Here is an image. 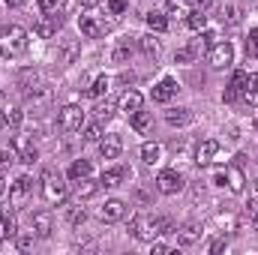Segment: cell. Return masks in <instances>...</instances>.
Wrapping results in <instances>:
<instances>
[{
    "label": "cell",
    "mask_w": 258,
    "mask_h": 255,
    "mask_svg": "<svg viewBox=\"0 0 258 255\" xmlns=\"http://www.w3.org/2000/svg\"><path fill=\"white\" fill-rule=\"evenodd\" d=\"M141 102H144V99H141V93H138V90H126V93L120 96L117 108H120V111H126V114H132V111H138V108H141Z\"/></svg>",
    "instance_id": "cb8c5ba5"
},
{
    "label": "cell",
    "mask_w": 258,
    "mask_h": 255,
    "mask_svg": "<svg viewBox=\"0 0 258 255\" xmlns=\"http://www.w3.org/2000/svg\"><path fill=\"white\" fill-rule=\"evenodd\" d=\"M30 189H33V180L30 177H18L15 183H9V207L12 210H21L30 198Z\"/></svg>",
    "instance_id": "52a82bcc"
},
{
    "label": "cell",
    "mask_w": 258,
    "mask_h": 255,
    "mask_svg": "<svg viewBox=\"0 0 258 255\" xmlns=\"http://www.w3.org/2000/svg\"><path fill=\"white\" fill-rule=\"evenodd\" d=\"M108 9H111V15H120L126 9V0H108Z\"/></svg>",
    "instance_id": "7dc6e473"
},
{
    "label": "cell",
    "mask_w": 258,
    "mask_h": 255,
    "mask_svg": "<svg viewBox=\"0 0 258 255\" xmlns=\"http://www.w3.org/2000/svg\"><path fill=\"white\" fill-rule=\"evenodd\" d=\"M66 6V0H39V9L45 12V15H60Z\"/></svg>",
    "instance_id": "8d00e7d4"
},
{
    "label": "cell",
    "mask_w": 258,
    "mask_h": 255,
    "mask_svg": "<svg viewBox=\"0 0 258 255\" xmlns=\"http://www.w3.org/2000/svg\"><path fill=\"white\" fill-rule=\"evenodd\" d=\"M84 219H87V210L81 207V201H72V204H66V222H69L72 228H78Z\"/></svg>",
    "instance_id": "4316f807"
},
{
    "label": "cell",
    "mask_w": 258,
    "mask_h": 255,
    "mask_svg": "<svg viewBox=\"0 0 258 255\" xmlns=\"http://www.w3.org/2000/svg\"><path fill=\"white\" fill-rule=\"evenodd\" d=\"M144 21H147V27H150L153 33H162V30H168V15H165V12H156V9H150V12L144 15Z\"/></svg>",
    "instance_id": "d4e9b609"
},
{
    "label": "cell",
    "mask_w": 258,
    "mask_h": 255,
    "mask_svg": "<svg viewBox=\"0 0 258 255\" xmlns=\"http://www.w3.org/2000/svg\"><path fill=\"white\" fill-rule=\"evenodd\" d=\"M216 153H219V141H213V138H204V141H198V147H195V162L204 168V165H213L216 162Z\"/></svg>",
    "instance_id": "30bf717a"
},
{
    "label": "cell",
    "mask_w": 258,
    "mask_h": 255,
    "mask_svg": "<svg viewBox=\"0 0 258 255\" xmlns=\"http://www.w3.org/2000/svg\"><path fill=\"white\" fill-rule=\"evenodd\" d=\"M99 138H102V123L96 120V123H90V126L84 129V141H96L99 144Z\"/></svg>",
    "instance_id": "ab89813d"
},
{
    "label": "cell",
    "mask_w": 258,
    "mask_h": 255,
    "mask_svg": "<svg viewBox=\"0 0 258 255\" xmlns=\"http://www.w3.org/2000/svg\"><path fill=\"white\" fill-rule=\"evenodd\" d=\"M18 234V225H15V216L9 210H0V240H12Z\"/></svg>",
    "instance_id": "44dd1931"
},
{
    "label": "cell",
    "mask_w": 258,
    "mask_h": 255,
    "mask_svg": "<svg viewBox=\"0 0 258 255\" xmlns=\"http://www.w3.org/2000/svg\"><path fill=\"white\" fill-rule=\"evenodd\" d=\"M15 243L21 252H30L36 246V231H24V234H15Z\"/></svg>",
    "instance_id": "e575fe53"
},
{
    "label": "cell",
    "mask_w": 258,
    "mask_h": 255,
    "mask_svg": "<svg viewBox=\"0 0 258 255\" xmlns=\"http://www.w3.org/2000/svg\"><path fill=\"white\" fill-rule=\"evenodd\" d=\"M195 6H198V9H207V6H210V0H192Z\"/></svg>",
    "instance_id": "f907efd6"
},
{
    "label": "cell",
    "mask_w": 258,
    "mask_h": 255,
    "mask_svg": "<svg viewBox=\"0 0 258 255\" xmlns=\"http://www.w3.org/2000/svg\"><path fill=\"white\" fill-rule=\"evenodd\" d=\"M177 90H180V84H177L171 75H165L162 81L153 84V99H156V102H171V99L177 96Z\"/></svg>",
    "instance_id": "4fadbf2b"
},
{
    "label": "cell",
    "mask_w": 258,
    "mask_h": 255,
    "mask_svg": "<svg viewBox=\"0 0 258 255\" xmlns=\"http://www.w3.org/2000/svg\"><path fill=\"white\" fill-rule=\"evenodd\" d=\"M0 243H3V240H0Z\"/></svg>",
    "instance_id": "9f6ffc18"
},
{
    "label": "cell",
    "mask_w": 258,
    "mask_h": 255,
    "mask_svg": "<svg viewBox=\"0 0 258 255\" xmlns=\"http://www.w3.org/2000/svg\"><path fill=\"white\" fill-rule=\"evenodd\" d=\"M246 51H249V57H258V27L249 30V39H246Z\"/></svg>",
    "instance_id": "60d3db41"
},
{
    "label": "cell",
    "mask_w": 258,
    "mask_h": 255,
    "mask_svg": "<svg viewBox=\"0 0 258 255\" xmlns=\"http://www.w3.org/2000/svg\"><path fill=\"white\" fill-rule=\"evenodd\" d=\"M99 189V183L93 180V177H84V180H78V186H75V195H78V201L81 198H90L93 192Z\"/></svg>",
    "instance_id": "d6a6232c"
},
{
    "label": "cell",
    "mask_w": 258,
    "mask_h": 255,
    "mask_svg": "<svg viewBox=\"0 0 258 255\" xmlns=\"http://www.w3.org/2000/svg\"><path fill=\"white\" fill-rule=\"evenodd\" d=\"M129 231H132L135 240L150 243V240H156L159 234L171 231V219H165V216H150V213H138V216H132Z\"/></svg>",
    "instance_id": "6da1fadb"
},
{
    "label": "cell",
    "mask_w": 258,
    "mask_h": 255,
    "mask_svg": "<svg viewBox=\"0 0 258 255\" xmlns=\"http://www.w3.org/2000/svg\"><path fill=\"white\" fill-rule=\"evenodd\" d=\"M12 162H15V153H12V150H3V153H0V177H9Z\"/></svg>",
    "instance_id": "f35d334b"
},
{
    "label": "cell",
    "mask_w": 258,
    "mask_h": 255,
    "mask_svg": "<svg viewBox=\"0 0 258 255\" xmlns=\"http://www.w3.org/2000/svg\"><path fill=\"white\" fill-rule=\"evenodd\" d=\"M198 240H201V228L195 222H186L177 228V246H195Z\"/></svg>",
    "instance_id": "2e32d148"
},
{
    "label": "cell",
    "mask_w": 258,
    "mask_h": 255,
    "mask_svg": "<svg viewBox=\"0 0 258 255\" xmlns=\"http://www.w3.org/2000/svg\"><path fill=\"white\" fill-rule=\"evenodd\" d=\"M165 15L168 18H186L189 15V0H168Z\"/></svg>",
    "instance_id": "4dcf8cb0"
},
{
    "label": "cell",
    "mask_w": 258,
    "mask_h": 255,
    "mask_svg": "<svg viewBox=\"0 0 258 255\" xmlns=\"http://www.w3.org/2000/svg\"><path fill=\"white\" fill-rule=\"evenodd\" d=\"M3 180H6V177H0V192H3Z\"/></svg>",
    "instance_id": "db71d44e"
},
{
    "label": "cell",
    "mask_w": 258,
    "mask_h": 255,
    "mask_svg": "<svg viewBox=\"0 0 258 255\" xmlns=\"http://www.w3.org/2000/svg\"><path fill=\"white\" fill-rule=\"evenodd\" d=\"M60 24H63V18H60V15H42V18L33 24V30H36V36H39V39H51V36H57Z\"/></svg>",
    "instance_id": "7c38bea8"
},
{
    "label": "cell",
    "mask_w": 258,
    "mask_h": 255,
    "mask_svg": "<svg viewBox=\"0 0 258 255\" xmlns=\"http://www.w3.org/2000/svg\"><path fill=\"white\" fill-rule=\"evenodd\" d=\"M231 60H234V45H231V42L219 39L216 45L207 48V63L213 66V69H228Z\"/></svg>",
    "instance_id": "277c9868"
},
{
    "label": "cell",
    "mask_w": 258,
    "mask_h": 255,
    "mask_svg": "<svg viewBox=\"0 0 258 255\" xmlns=\"http://www.w3.org/2000/svg\"><path fill=\"white\" fill-rule=\"evenodd\" d=\"M129 123H132V129L138 132V135H147V132H153V114L150 111H132V117H129Z\"/></svg>",
    "instance_id": "e0dca14e"
},
{
    "label": "cell",
    "mask_w": 258,
    "mask_h": 255,
    "mask_svg": "<svg viewBox=\"0 0 258 255\" xmlns=\"http://www.w3.org/2000/svg\"><path fill=\"white\" fill-rule=\"evenodd\" d=\"M189 60H192L189 48H180V51H174V63H189Z\"/></svg>",
    "instance_id": "bcb514c9"
},
{
    "label": "cell",
    "mask_w": 258,
    "mask_h": 255,
    "mask_svg": "<svg viewBox=\"0 0 258 255\" xmlns=\"http://www.w3.org/2000/svg\"><path fill=\"white\" fill-rule=\"evenodd\" d=\"M225 24H237V6H222V15H219Z\"/></svg>",
    "instance_id": "b9f144b4"
},
{
    "label": "cell",
    "mask_w": 258,
    "mask_h": 255,
    "mask_svg": "<svg viewBox=\"0 0 258 255\" xmlns=\"http://www.w3.org/2000/svg\"><path fill=\"white\" fill-rule=\"evenodd\" d=\"M249 108H258V72H252L246 78V87H243V96H240Z\"/></svg>",
    "instance_id": "603a6c76"
},
{
    "label": "cell",
    "mask_w": 258,
    "mask_h": 255,
    "mask_svg": "<svg viewBox=\"0 0 258 255\" xmlns=\"http://www.w3.org/2000/svg\"><path fill=\"white\" fill-rule=\"evenodd\" d=\"M3 114H6V126H21L24 123V111L18 108V105H9V108H3Z\"/></svg>",
    "instance_id": "836d02e7"
},
{
    "label": "cell",
    "mask_w": 258,
    "mask_h": 255,
    "mask_svg": "<svg viewBox=\"0 0 258 255\" xmlns=\"http://www.w3.org/2000/svg\"><path fill=\"white\" fill-rule=\"evenodd\" d=\"M225 183H228V189L234 192V195H240V192H243V183H246V180H243V171H240L237 165H228V168H225Z\"/></svg>",
    "instance_id": "7402d4cb"
},
{
    "label": "cell",
    "mask_w": 258,
    "mask_h": 255,
    "mask_svg": "<svg viewBox=\"0 0 258 255\" xmlns=\"http://www.w3.org/2000/svg\"><path fill=\"white\" fill-rule=\"evenodd\" d=\"M81 123H84V108L81 105H63L57 111V126L63 132H78Z\"/></svg>",
    "instance_id": "5b68a950"
},
{
    "label": "cell",
    "mask_w": 258,
    "mask_h": 255,
    "mask_svg": "<svg viewBox=\"0 0 258 255\" xmlns=\"http://www.w3.org/2000/svg\"><path fill=\"white\" fill-rule=\"evenodd\" d=\"M30 228L36 231V237H51L54 234V216H51V210H36L30 216Z\"/></svg>",
    "instance_id": "9c48e42d"
},
{
    "label": "cell",
    "mask_w": 258,
    "mask_h": 255,
    "mask_svg": "<svg viewBox=\"0 0 258 255\" xmlns=\"http://www.w3.org/2000/svg\"><path fill=\"white\" fill-rule=\"evenodd\" d=\"M30 45V33L21 24H6L0 27V54L3 57H21Z\"/></svg>",
    "instance_id": "7a4b0ae2"
},
{
    "label": "cell",
    "mask_w": 258,
    "mask_h": 255,
    "mask_svg": "<svg viewBox=\"0 0 258 255\" xmlns=\"http://www.w3.org/2000/svg\"><path fill=\"white\" fill-rule=\"evenodd\" d=\"M186 24H189V30H195V33L207 30V9H189Z\"/></svg>",
    "instance_id": "f1b7e54d"
},
{
    "label": "cell",
    "mask_w": 258,
    "mask_h": 255,
    "mask_svg": "<svg viewBox=\"0 0 258 255\" xmlns=\"http://www.w3.org/2000/svg\"><path fill=\"white\" fill-rule=\"evenodd\" d=\"M132 51H135V42H132V39H120V42L114 45V51H111V60H114V63H126L129 57H132Z\"/></svg>",
    "instance_id": "83f0119b"
},
{
    "label": "cell",
    "mask_w": 258,
    "mask_h": 255,
    "mask_svg": "<svg viewBox=\"0 0 258 255\" xmlns=\"http://www.w3.org/2000/svg\"><path fill=\"white\" fill-rule=\"evenodd\" d=\"M159 156H162V147H159L156 141H147V144H141V162L153 165V162H159Z\"/></svg>",
    "instance_id": "f546056e"
},
{
    "label": "cell",
    "mask_w": 258,
    "mask_h": 255,
    "mask_svg": "<svg viewBox=\"0 0 258 255\" xmlns=\"http://www.w3.org/2000/svg\"><path fill=\"white\" fill-rule=\"evenodd\" d=\"M225 249H228V237H225V234L210 243V255H219V252H225Z\"/></svg>",
    "instance_id": "7bdbcfd3"
},
{
    "label": "cell",
    "mask_w": 258,
    "mask_h": 255,
    "mask_svg": "<svg viewBox=\"0 0 258 255\" xmlns=\"http://www.w3.org/2000/svg\"><path fill=\"white\" fill-rule=\"evenodd\" d=\"M192 108H168L165 111V120H168V126H189L192 123Z\"/></svg>",
    "instance_id": "d6986e66"
},
{
    "label": "cell",
    "mask_w": 258,
    "mask_h": 255,
    "mask_svg": "<svg viewBox=\"0 0 258 255\" xmlns=\"http://www.w3.org/2000/svg\"><path fill=\"white\" fill-rule=\"evenodd\" d=\"M75 54H78V45H75V42H72V45H66V48H63V63H72V60H75Z\"/></svg>",
    "instance_id": "f6af8a7d"
},
{
    "label": "cell",
    "mask_w": 258,
    "mask_h": 255,
    "mask_svg": "<svg viewBox=\"0 0 258 255\" xmlns=\"http://www.w3.org/2000/svg\"><path fill=\"white\" fill-rule=\"evenodd\" d=\"M255 192H258V180H255Z\"/></svg>",
    "instance_id": "11a10c76"
},
{
    "label": "cell",
    "mask_w": 258,
    "mask_h": 255,
    "mask_svg": "<svg viewBox=\"0 0 258 255\" xmlns=\"http://www.w3.org/2000/svg\"><path fill=\"white\" fill-rule=\"evenodd\" d=\"M99 0H81V6H96Z\"/></svg>",
    "instance_id": "816d5d0a"
},
{
    "label": "cell",
    "mask_w": 258,
    "mask_h": 255,
    "mask_svg": "<svg viewBox=\"0 0 258 255\" xmlns=\"http://www.w3.org/2000/svg\"><path fill=\"white\" fill-rule=\"evenodd\" d=\"M93 111H96V120H99V123H108V120L114 117V111H117V108H114L111 102H99Z\"/></svg>",
    "instance_id": "d590c367"
},
{
    "label": "cell",
    "mask_w": 258,
    "mask_h": 255,
    "mask_svg": "<svg viewBox=\"0 0 258 255\" xmlns=\"http://www.w3.org/2000/svg\"><path fill=\"white\" fill-rule=\"evenodd\" d=\"M123 216H126V204H123L120 198H111V201H105V204L99 207V219H102V222H108V225L120 222Z\"/></svg>",
    "instance_id": "8fae6325"
},
{
    "label": "cell",
    "mask_w": 258,
    "mask_h": 255,
    "mask_svg": "<svg viewBox=\"0 0 258 255\" xmlns=\"http://www.w3.org/2000/svg\"><path fill=\"white\" fill-rule=\"evenodd\" d=\"M246 219H249V225H252V228H258V204H255V201H249V204H246Z\"/></svg>",
    "instance_id": "ee69618b"
},
{
    "label": "cell",
    "mask_w": 258,
    "mask_h": 255,
    "mask_svg": "<svg viewBox=\"0 0 258 255\" xmlns=\"http://www.w3.org/2000/svg\"><path fill=\"white\" fill-rule=\"evenodd\" d=\"M138 48L150 57V60H159V54H162V45H159V39L153 36V33H144V36H138Z\"/></svg>",
    "instance_id": "ac0fdd59"
},
{
    "label": "cell",
    "mask_w": 258,
    "mask_h": 255,
    "mask_svg": "<svg viewBox=\"0 0 258 255\" xmlns=\"http://www.w3.org/2000/svg\"><path fill=\"white\" fill-rule=\"evenodd\" d=\"M3 123H6V114H3V105H0V129H3Z\"/></svg>",
    "instance_id": "f5cc1de1"
},
{
    "label": "cell",
    "mask_w": 258,
    "mask_h": 255,
    "mask_svg": "<svg viewBox=\"0 0 258 255\" xmlns=\"http://www.w3.org/2000/svg\"><path fill=\"white\" fill-rule=\"evenodd\" d=\"M246 78H249V72H243V69H237V72L231 75V84L225 87V99H228V102H237V99L243 96V87H246Z\"/></svg>",
    "instance_id": "9a60e30c"
},
{
    "label": "cell",
    "mask_w": 258,
    "mask_h": 255,
    "mask_svg": "<svg viewBox=\"0 0 258 255\" xmlns=\"http://www.w3.org/2000/svg\"><path fill=\"white\" fill-rule=\"evenodd\" d=\"M42 198L48 201V204H63L66 198H69V186L63 183V177L57 174V171H42Z\"/></svg>",
    "instance_id": "3957f363"
},
{
    "label": "cell",
    "mask_w": 258,
    "mask_h": 255,
    "mask_svg": "<svg viewBox=\"0 0 258 255\" xmlns=\"http://www.w3.org/2000/svg\"><path fill=\"white\" fill-rule=\"evenodd\" d=\"M126 180H132V168L126 165H111V168H105L102 171V177H99V186H105V189H114V186H123Z\"/></svg>",
    "instance_id": "ba28073f"
},
{
    "label": "cell",
    "mask_w": 258,
    "mask_h": 255,
    "mask_svg": "<svg viewBox=\"0 0 258 255\" xmlns=\"http://www.w3.org/2000/svg\"><path fill=\"white\" fill-rule=\"evenodd\" d=\"M183 186H186V183H183V174L174 171V168H165V171H159V177H156V189L162 192V195H177Z\"/></svg>",
    "instance_id": "8992f818"
},
{
    "label": "cell",
    "mask_w": 258,
    "mask_h": 255,
    "mask_svg": "<svg viewBox=\"0 0 258 255\" xmlns=\"http://www.w3.org/2000/svg\"><path fill=\"white\" fill-rule=\"evenodd\" d=\"M120 153H123L120 135H102V138H99V156H102V159H117Z\"/></svg>",
    "instance_id": "5bb4252c"
},
{
    "label": "cell",
    "mask_w": 258,
    "mask_h": 255,
    "mask_svg": "<svg viewBox=\"0 0 258 255\" xmlns=\"http://www.w3.org/2000/svg\"><path fill=\"white\" fill-rule=\"evenodd\" d=\"M3 3H6V6H12V9H18V6H24L27 0H3Z\"/></svg>",
    "instance_id": "681fc988"
},
{
    "label": "cell",
    "mask_w": 258,
    "mask_h": 255,
    "mask_svg": "<svg viewBox=\"0 0 258 255\" xmlns=\"http://www.w3.org/2000/svg\"><path fill=\"white\" fill-rule=\"evenodd\" d=\"M78 27H81V33L90 36V39H99V36L105 33V27H102L93 15H81V18H78Z\"/></svg>",
    "instance_id": "ffe728a7"
},
{
    "label": "cell",
    "mask_w": 258,
    "mask_h": 255,
    "mask_svg": "<svg viewBox=\"0 0 258 255\" xmlns=\"http://www.w3.org/2000/svg\"><path fill=\"white\" fill-rule=\"evenodd\" d=\"M150 252L153 255H165V252H171L165 243H159V240H150Z\"/></svg>",
    "instance_id": "c3c4849f"
},
{
    "label": "cell",
    "mask_w": 258,
    "mask_h": 255,
    "mask_svg": "<svg viewBox=\"0 0 258 255\" xmlns=\"http://www.w3.org/2000/svg\"><path fill=\"white\" fill-rule=\"evenodd\" d=\"M108 84H111V78H108V75H96V78H93V84L87 87V96L99 99V96H102V93L108 90Z\"/></svg>",
    "instance_id": "1f68e13d"
},
{
    "label": "cell",
    "mask_w": 258,
    "mask_h": 255,
    "mask_svg": "<svg viewBox=\"0 0 258 255\" xmlns=\"http://www.w3.org/2000/svg\"><path fill=\"white\" fill-rule=\"evenodd\" d=\"M90 174H93V165H90L87 159H75V162L69 165V180H75V183L84 180V177H90Z\"/></svg>",
    "instance_id": "484cf974"
},
{
    "label": "cell",
    "mask_w": 258,
    "mask_h": 255,
    "mask_svg": "<svg viewBox=\"0 0 258 255\" xmlns=\"http://www.w3.org/2000/svg\"><path fill=\"white\" fill-rule=\"evenodd\" d=\"M39 159V150L33 147V144H27V147H21L18 150V162H24V165H33Z\"/></svg>",
    "instance_id": "74e56055"
}]
</instances>
